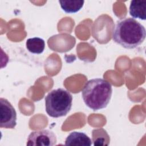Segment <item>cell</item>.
Returning a JSON list of instances; mask_svg holds the SVG:
<instances>
[{
	"mask_svg": "<svg viewBox=\"0 0 146 146\" xmlns=\"http://www.w3.org/2000/svg\"><path fill=\"white\" fill-rule=\"evenodd\" d=\"M145 36L146 31L144 26L132 18H125L117 21L112 34L113 41L127 49L140 46Z\"/></svg>",
	"mask_w": 146,
	"mask_h": 146,
	"instance_id": "1",
	"label": "cell"
},
{
	"mask_svg": "<svg viewBox=\"0 0 146 146\" xmlns=\"http://www.w3.org/2000/svg\"><path fill=\"white\" fill-rule=\"evenodd\" d=\"M112 94L111 84L102 78L89 80L86 83L82 91L84 103L94 111L106 108L111 100Z\"/></svg>",
	"mask_w": 146,
	"mask_h": 146,
	"instance_id": "2",
	"label": "cell"
},
{
	"mask_svg": "<svg viewBox=\"0 0 146 146\" xmlns=\"http://www.w3.org/2000/svg\"><path fill=\"white\" fill-rule=\"evenodd\" d=\"M72 96L70 92L63 88L51 91L45 97L47 113L52 117L66 116L72 107Z\"/></svg>",
	"mask_w": 146,
	"mask_h": 146,
	"instance_id": "3",
	"label": "cell"
},
{
	"mask_svg": "<svg viewBox=\"0 0 146 146\" xmlns=\"http://www.w3.org/2000/svg\"><path fill=\"white\" fill-rule=\"evenodd\" d=\"M0 127L13 129L17 125V112L11 104L5 98L0 99Z\"/></svg>",
	"mask_w": 146,
	"mask_h": 146,
	"instance_id": "4",
	"label": "cell"
},
{
	"mask_svg": "<svg viewBox=\"0 0 146 146\" xmlns=\"http://www.w3.org/2000/svg\"><path fill=\"white\" fill-rule=\"evenodd\" d=\"M56 143V137L55 133L48 129H42L33 131L29 135L27 145L52 146Z\"/></svg>",
	"mask_w": 146,
	"mask_h": 146,
	"instance_id": "5",
	"label": "cell"
},
{
	"mask_svg": "<svg viewBox=\"0 0 146 146\" xmlns=\"http://www.w3.org/2000/svg\"><path fill=\"white\" fill-rule=\"evenodd\" d=\"M91 144V139L86 134L81 132H71L65 140L66 145L90 146Z\"/></svg>",
	"mask_w": 146,
	"mask_h": 146,
	"instance_id": "6",
	"label": "cell"
},
{
	"mask_svg": "<svg viewBox=\"0 0 146 146\" xmlns=\"http://www.w3.org/2000/svg\"><path fill=\"white\" fill-rule=\"evenodd\" d=\"M129 14L133 18L141 20L146 19V1L133 0L131 2L129 6Z\"/></svg>",
	"mask_w": 146,
	"mask_h": 146,
	"instance_id": "7",
	"label": "cell"
},
{
	"mask_svg": "<svg viewBox=\"0 0 146 146\" xmlns=\"http://www.w3.org/2000/svg\"><path fill=\"white\" fill-rule=\"evenodd\" d=\"M26 46L27 50L36 54H42L45 48L44 40L39 37H34L27 39Z\"/></svg>",
	"mask_w": 146,
	"mask_h": 146,
	"instance_id": "8",
	"label": "cell"
},
{
	"mask_svg": "<svg viewBox=\"0 0 146 146\" xmlns=\"http://www.w3.org/2000/svg\"><path fill=\"white\" fill-rule=\"evenodd\" d=\"M62 9L66 13H75L83 6L84 1H59Z\"/></svg>",
	"mask_w": 146,
	"mask_h": 146,
	"instance_id": "9",
	"label": "cell"
},
{
	"mask_svg": "<svg viewBox=\"0 0 146 146\" xmlns=\"http://www.w3.org/2000/svg\"><path fill=\"white\" fill-rule=\"evenodd\" d=\"M94 145H108L110 143V137L103 129H94L92 131Z\"/></svg>",
	"mask_w": 146,
	"mask_h": 146,
	"instance_id": "10",
	"label": "cell"
}]
</instances>
